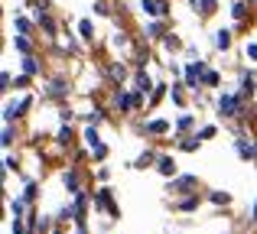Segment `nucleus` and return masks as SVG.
<instances>
[{"instance_id": "f257e3e1", "label": "nucleus", "mask_w": 257, "mask_h": 234, "mask_svg": "<svg viewBox=\"0 0 257 234\" xmlns=\"http://www.w3.org/2000/svg\"><path fill=\"white\" fill-rule=\"evenodd\" d=\"M244 101L247 98L241 91H221L218 101H215V114L221 120H241L244 117Z\"/></svg>"}, {"instance_id": "f03ea898", "label": "nucleus", "mask_w": 257, "mask_h": 234, "mask_svg": "<svg viewBox=\"0 0 257 234\" xmlns=\"http://www.w3.org/2000/svg\"><path fill=\"white\" fill-rule=\"evenodd\" d=\"M208 72V65L202 59H192V62L182 65V82H186L189 91H202V75Z\"/></svg>"}, {"instance_id": "7ed1b4c3", "label": "nucleus", "mask_w": 257, "mask_h": 234, "mask_svg": "<svg viewBox=\"0 0 257 234\" xmlns=\"http://www.w3.org/2000/svg\"><path fill=\"white\" fill-rule=\"evenodd\" d=\"M195 185H199V176H192V172H186V176H173L170 185H166V195H186V192H192Z\"/></svg>"}, {"instance_id": "20e7f679", "label": "nucleus", "mask_w": 257, "mask_h": 234, "mask_svg": "<svg viewBox=\"0 0 257 234\" xmlns=\"http://www.w3.org/2000/svg\"><path fill=\"white\" fill-rule=\"evenodd\" d=\"M234 153H238V159H244V163H254L257 159V140L238 133V137H234Z\"/></svg>"}, {"instance_id": "39448f33", "label": "nucleus", "mask_w": 257, "mask_h": 234, "mask_svg": "<svg viewBox=\"0 0 257 234\" xmlns=\"http://www.w3.org/2000/svg\"><path fill=\"white\" fill-rule=\"evenodd\" d=\"M94 208L107 211L111 218H120V208H117V202L111 198V189H98V192H94Z\"/></svg>"}, {"instance_id": "423d86ee", "label": "nucleus", "mask_w": 257, "mask_h": 234, "mask_svg": "<svg viewBox=\"0 0 257 234\" xmlns=\"http://www.w3.org/2000/svg\"><path fill=\"white\" fill-rule=\"evenodd\" d=\"M114 108H117L120 114H131V111L137 108V95H134V88H124V91H114Z\"/></svg>"}, {"instance_id": "0eeeda50", "label": "nucleus", "mask_w": 257, "mask_h": 234, "mask_svg": "<svg viewBox=\"0 0 257 234\" xmlns=\"http://www.w3.org/2000/svg\"><path fill=\"white\" fill-rule=\"evenodd\" d=\"M46 95H49L52 101H65V98H69V82H65L62 75L49 78V85H46Z\"/></svg>"}, {"instance_id": "6e6552de", "label": "nucleus", "mask_w": 257, "mask_h": 234, "mask_svg": "<svg viewBox=\"0 0 257 234\" xmlns=\"http://www.w3.org/2000/svg\"><path fill=\"white\" fill-rule=\"evenodd\" d=\"M140 130L147 133V137H160V133H170V117H157V120H147Z\"/></svg>"}, {"instance_id": "1a4fd4ad", "label": "nucleus", "mask_w": 257, "mask_h": 234, "mask_svg": "<svg viewBox=\"0 0 257 234\" xmlns=\"http://www.w3.org/2000/svg\"><path fill=\"white\" fill-rule=\"evenodd\" d=\"M134 88H137V91H144L147 98H150V91L157 88V85H153V78L144 72V65H140V69H137V75H134Z\"/></svg>"}, {"instance_id": "9d476101", "label": "nucleus", "mask_w": 257, "mask_h": 234, "mask_svg": "<svg viewBox=\"0 0 257 234\" xmlns=\"http://www.w3.org/2000/svg\"><path fill=\"white\" fill-rule=\"evenodd\" d=\"M157 172H160V176H166V179H173V176H179V166H176L173 156H160L157 159Z\"/></svg>"}, {"instance_id": "9b49d317", "label": "nucleus", "mask_w": 257, "mask_h": 234, "mask_svg": "<svg viewBox=\"0 0 257 234\" xmlns=\"http://www.w3.org/2000/svg\"><path fill=\"white\" fill-rule=\"evenodd\" d=\"M212 46L218 52H228V49H231V30H215L212 33Z\"/></svg>"}, {"instance_id": "f8f14e48", "label": "nucleus", "mask_w": 257, "mask_h": 234, "mask_svg": "<svg viewBox=\"0 0 257 234\" xmlns=\"http://www.w3.org/2000/svg\"><path fill=\"white\" fill-rule=\"evenodd\" d=\"M33 17H36V23L43 26V33H46V36H56V20L49 17V10H36Z\"/></svg>"}, {"instance_id": "ddd939ff", "label": "nucleus", "mask_w": 257, "mask_h": 234, "mask_svg": "<svg viewBox=\"0 0 257 234\" xmlns=\"http://www.w3.org/2000/svg\"><path fill=\"white\" fill-rule=\"evenodd\" d=\"M157 159H160V153H153V150H144L137 159L131 163V169H147V166H157Z\"/></svg>"}, {"instance_id": "4468645a", "label": "nucleus", "mask_w": 257, "mask_h": 234, "mask_svg": "<svg viewBox=\"0 0 257 234\" xmlns=\"http://www.w3.org/2000/svg\"><path fill=\"white\" fill-rule=\"evenodd\" d=\"M199 205H202V198L192 192V195H186V198H179V202H176V211L189 215V211H199Z\"/></svg>"}, {"instance_id": "2eb2a0df", "label": "nucleus", "mask_w": 257, "mask_h": 234, "mask_svg": "<svg viewBox=\"0 0 257 234\" xmlns=\"http://www.w3.org/2000/svg\"><path fill=\"white\" fill-rule=\"evenodd\" d=\"M254 88H257V75L254 72H241V85H238V91L244 98H251L254 95Z\"/></svg>"}, {"instance_id": "dca6fc26", "label": "nucleus", "mask_w": 257, "mask_h": 234, "mask_svg": "<svg viewBox=\"0 0 257 234\" xmlns=\"http://www.w3.org/2000/svg\"><path fill=\"white\" fill-rule=\"evenodd\" d=\"M160 20H163V17H157V20H150V23H147V26H144V36H147V39H163V36H166V26H163V23H160Z\"/></svg>"}, {"instance_id": "f3484780", "label": "nucleus", "mask_w": 257, "mask_h": 234, "mask_svg": "<svg viewBox=\"0 0 257 234\" xmlns=\"http://www.w3.org/2000/svg\"><path fill=\"white\" fill-rule=\"evenodd\" d=\"M62 185L72 192V195H75V192H82V179H78V172L75 169H65L62 172Z\"/></svg>"}, {"instance_id": "a211bd4d", "label": "nucleus", "mask_w": 257, "mask_h": 234, "mask_svg": "<svg viewBox=\"0 0 257 234\" xmlns=\"http://www.w3.org/2000/svg\"><path fill=\"white\" fill-rule=\"evenodd\" d=\"M199 146H202V137H199V133H182V137H179V150L195 153Z\"/></svg>"}, {"instance_id": "6ab92c4d", "label": "nucleus", "mask_w": 257, "mask_h": 234, "mask_svg": "<svg viewBox=\"0 0 257 234\" xmlns=\"http://www.w3.org/2000/svg\"><path fill=\"white\" fill-rule=\"evenodd\" d=\"M13 46H17L20 56H33V39L26 36V33H17V36H13Z\"/></svg>"}, {"instance_id": "aec40b11", "label": "nucleus", "mask_w": 257, "mask_h": 234, "mask_svg": "<svg viewBox=\"0 0 257 234\" xmlns=\"http://www.w3.org/2000/svg\"><path fill=\"white\" fill-rule=\"evenodd\" d=\"M23 179H26V189H23V195H20V198H23L26 205H33V202H36V195H39V182H36V179H30V176H23Z\"/></svg>"}, {"instance_id": "412c9836", "label": "nucleus", "mask_w": 257, "mask_h": 234, "mask_svg": "<svg viewBox=\"0 0 257 234\" xmlns=\"http://www.w3.org/2000/svg\"><path fill=\"white\" fill-rule=\"evenodd\" d=\"M176 133H189V130H192V127H195V117L192 114H189V111H182V114L179 117H176Z\"/></svg>"}, {"instance_id": "4be33fe9", "label": "nucleus", "mask_w": 257, "mask_h": 234, "mask_svg": "<svg viewBox=\"0 0 257 234\" xmlns=\"http://www.w3.org/2000/svg\"><path fill=\"white\" fill-rule=\"evenodd\" d=\"M192 10L199 13L202 20H208V17L215 13V0H192Z\"/></svg>"}, {"instance_id": "5701e85b", "label": "nucleus", "mask_w": 257, "mask_h": 234, "mask_svg": "<svg viewBox=\"0 0 257 234\" xmlns=\"http://www.w3.org/2000/svg\"><path fill=\"white\" fill-rule=\"evenodd\" d=\"M20 65H23V75H39V72H43V65H39V59L36 56H23V62H20Z\"/></svg>"}, {"instance_id": "b1692460", "label": "nucleus", "mask_w": 257, "mask_h": 234, "mask_svg": "<svg viewBox=\"0 0 257 234\" xmlns=\"http://www.w3.org/2000/svg\"><path fill=\"white\" fill-rule=\"evenodd\" d=\"M65 221H78V208H75V202H72V205H62V208H59V224H65Z\"/></svg>"}, {"instance_id": "393cba45", "label": "nucleus", "mask_w": 257, "mask_h": 234, "mask_svg": "<svg viewBox=\"0 0 257 234\" xmlns=\"http://www.w3.org/2000/svg\"><path fill=\"white\" fill-rule=\"evenodd\" d=\"M78 120H85V124H104V111L91 108V111H85V114H78Z\"/></svg>"}, {"instance_id": "a878e982", "label": "nucleus", "mask_w": 257, "mask_h": 234, "mask_svg": "<svg viewBox=\"0 0 257 234\" xmlns=\"http://www.w3.org/2000/svg\"><path fill=\"white\" fill-rule=\"evenodd\" d=\"M208 202H212V205H228V202H231V192H225V189H212V192H208Z\"/></svg>"}, {"instance_id": "bb28decb", "label": "nucleus", "mask_w": 257, "mask_h": 234, "mask_svg": "<svg viewBox=\"0 0 257 234\" xmlns=\"http://www.w3.org/2000/svg\"><path fill=\"white\" fill-rule=\"evenodd\" d=\"M98 143H101V137H98V124H88V130H85V146H88V150H94Z\"/></svg>"}, {"instance_id": "cd10ccee", "label": "nucleus", "mask_w": 257, "mask_h": 234, "mask_svg": "<svg viewBox=\"0 0 257 234\" xmlns=\"http://www.w3.org/2000/svg\"><path fill=\"white\" fill-rule=\"evenodd\" d=\"M163 49L166 52H179V49H186V46L179 43V36H176V33H166V36H163Z\"/></svg>"}, {"instance_id": "c85d7f7f", "label": "nucleus", "mask_w": 257, "mask_h": 234, "mask_svg": "<svg viewBox=\"0 0 257 234\" xmlns=\"http://www.w3.org/2000/svg\"><path fill=\"white\" fill-rule=\"evenodd\" d=\"M13 30H17V33H26V36H30V33H33V23H30L26 17H20V13H13Z\"/></svg>"}, {"instance_id": "c756f323", "label": "nucleus", "mask_w": 257, "mask_h": 234, "mask_svg": "<svg viewBox=\"0 0 257 234\" xmlns=\"http://www.w3.org/2000/svg\"><path fill=\"white\" fill-rule=\"evenodd\" d=\"M13 140H17V130H13L10 124H4V133H0V146H4V150H10Z\"/></svg>"}, {"instance_id": "7c9ffc66", "label": "nucleus", "mask_w": 257, "mask_h": 234, "mask_svg": "<svg viewBox=\"0 0 257 234\" xmlns=\"http://www.w3.org/2000/svg\"><path fill=\"white\" fill-rule=\"evenodd\" d=\"M107 75H111L114 82H124V78H127V65H124V62H111V69H107Z\"/></svg>"}, {"instance_id": "2f4dec72", "label": "nucleus", "mask_w": 257, "mask_h": 234, "mask_svg": "<svg viewBox=\"0 0 257 234\" xmlns=\"http://www.w3.org/2000/svg\"><path fill=\"white\" fill-rule=\"evenodd\" d=\"M78 36H82V43H91V39H94V26H91V20H82V23H78Z\"/></svg>"}, {"instance_id": "473e14b6", "label": "nucleus", "mask_w": 257, "mask_h": 234, "mask_svg": "<svg viewBox=\"0 0 257 234\" xmlns=\"http://www.w3.org/2000/svg\"><path fill=\"white\" fill-rule=\"evenodd\" d=\"M218 82H221V75L215 69H208L205 75H202V88H218Z\"/></svg>"}, {"instance_id": "72a5a7b5", "label": "nucleus", "mask_w": 257, "mask_h": 234, "mask_svg": "<svg viewBox=\"0 0 257 234\" xmlns=\"http://www.w3.org/2000/svg\"><path fill=\"white\" fill-rule=\"evenodd\" d=\"M247 10H251V7H247L244 0H234V7H231V17L241 23V20H247Z\"/></svg>"}, {"instance_id": "f704fd0d", "label": "nucleus", "mask_w": 257, "mask_h": 234, "mask_svg": "<svg viewBox=\"0 0 257 234\" xmlns=\"http://www.w3.org/2000/svg\"><path fill=\"white\" fill-rule=\"evenodd\" d=\"M7 208H10V218H23V211H26V202H23V198H13V202L7 205Z\"/></svg>"}, {"instance_id": "c9c22d12", "label": "nucleus", "mask_w": 257, "mask_h": 234, "mask_svg": "<svg viewBox=\"0 0 257 234\" xmlns=\"http://www.w3.org/2000/svg\"><path fill=\"white\" fill-rule=\"evenodd\" d=\"M69 140H72V127H69V124H62V130L56 133V143H62V146H65Z\"/></svg>"}, {"instance_id": "e433bc0d", "label": "nucleus", "mask_w": 257, "mask_h": 234, "mask_svg": "<svg viewBox=\"0 0 257 234\" xmlns=\"http://www.w3.org/2000/svg\"><path fill=\"white\" fill-rule=\"evenodd\" d=\"M104 156H107V146H104V143H98V146L91 150V159H94V163H104Z\"/></svg>"}, {"instance_id": "4c0bfd02", "label": "nucleus", "mask_w": 257, "mask_h": 234, "mask_svg": "<svg viewBox=\"0 0 257 234\" xmlns=\"http://www.w3.org/2000/svg\"><path fill=\"white\" fill-rule=\"evenodd\" d=\"M195 133H199L202 140H212V137H215V133H218V130H215V124H205V127H199V130H195Z\"/></svg>"}, {"instance_id": "58836bf2", "label": "nucleus", "mask_w": 257, "mask_h": 234, "mask_svg": "<svg viewBox=\"0 0 257 234\" xmlns=\"http://www.w3.org/2000/svg\"><path fill=\"white\" fill-rule=\"evenodd\" d=\"M4 172H20L17 156H4Z\"/></svg>"}, {"instance_id": "ea45409f", "label": "nucleus", "mask_w": 257, "mask_h": 234, "mask_svg": "<svg viewBox=\"0 0 257 234\" xmlns=\"http://www.w3.org/2000/svg\"><path fill=\"white\" fill-rule=\"evenodd\" d=\"M163 95H166V85H157V88L150 91V104H157V101H163Z\"/></svg>"}, {"instance_id": "a19ab883", "label": "nucleus", "mask_w": 257, "mask_h": 234, "mask_svg": "<svg viewBox=\"0 0 257 234\" xmlns=\"http://www.w3.org/2000/svg\"><path fill=\"white\" fill-rule=\"evenodd\" d=\"M114 46H120V49H127V46H131V39H127V33H114Z\"/></svg>"}, {"instance_id": "79ce46f5", "label": "nucleus", "mask_w": 257, "mask_h": 234, "mask_svg": "<svg viewBox=\"0 0 257 234\" xmlns=\"http://www.w3.org/2000/svg\"><path fill=\"white\" fill-rule=\"evenodd\" d=\"M244 56L251 59V62H257V43H247L244 46Z\"/></svg>"}, {"instance_id": "37998d69", "label": "nucleus", "mask_w": 257, "mask_h": 234, "mask_svg": "<svg viewBox=\"0 0 257 234\" xmlns=\"http://www.w3.org/2000/svg\"><path fill=\"white\" fill-rule=\"evenodd\" d=\"M72 117H75V111H72V108H62V111H59V120H62V124H69Z\"/></svg>"}, {"instance_id": "c03bdc74", "label": "nucleus", "mask_w": 257, "mask_h": 234, "mask_svg": "<svg viewBox=\"0 0 257 234\" xmlns=\"http://www.w3.org/2000/svg\"><path fill=\"white\" fill-rule=\"evenodd\" d=\"M94 176H98V182H111V169H104V166H101Z\"/></svg>"}, {"instance_id": "a18cd8bd", "label": "nucleus", "mask_w": 257, "mask_h": 234, "mask_svg": "<svg viewBox=\"0 0 257 234\" xmlns=\"http://www.w3.org/2000/svg\"><path fill=\"white\" fill-rule=\"evenodd\" d=\"M94 13H101V17H111V13H107V4H104V0H98V4H94Z\"/></svg>"}, {"instance_id": "49530a36", "label": "nucleus", "mask_w": 257, "mask_h": 234, "mask_svg": "<svg viewBox=\"0 0 257 234\" xmlns=\"http://www.w3.org/2000/svg\"><path fill=\"white\" fill-rule=\"evenodd\" d=\"M182 52H186V59H199V46H186Z\"/></svg>"}, {"instance_id": "de8ad7c7", "label": "nucleus", "mask_w": 257, "mask_h": 234, "mask_svg": "<svg viewBox=\"0 0 257 234\" xmlns=\"http://www.w3.org/2000/svg\"><path fill=\"white\" fill-rule=\"evenodd\" d=\"M0 88H4V91L10 88V72H4V75H0Z\"/></svg>"}, {"instance_id": "09e8293b", "label": "nucleus", "mask_w": 257, "mask_h": 234, "mask_svg": "<svg viewBox=\"0 0 257 234\" xmlns=\"http://www.w3.org/2000/svg\"><path fill=\"white\" fill-rule=\"evenodd\" d=\"M251 224H257V202L251 205Z\"/></svg>"}, {"instance_id": "8fccbe9b", "label": "nucleus", "mask_w": 257, "mask_h": 234, "mask_svg": "<svg viewBox=\"0 0 257 234\" xmlns=\"http://www.w3.org/2000/svg\"><path fill=\"white\" fill-rule=\"evenodd\" d=\"M78 234H88V228H85V221H82V224H78Z\"/></svg>"}]
</instances>
